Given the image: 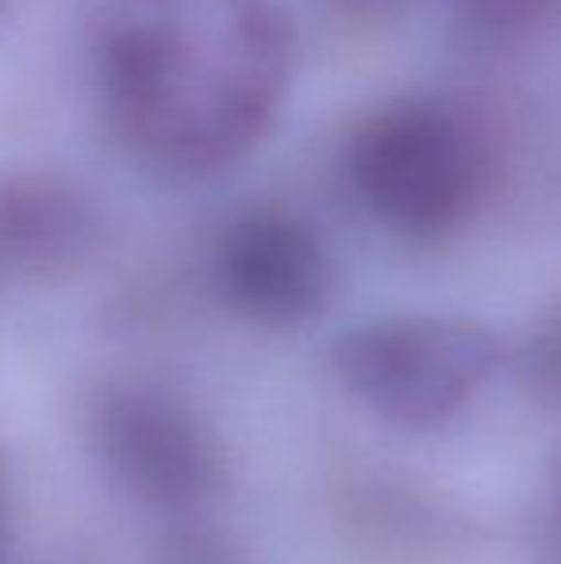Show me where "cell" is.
I'll return each instance as SVG.
<instances>
[{
    "mask_svg": "<svg viewBox=\"0 0 561 564\" xmlns=\"http://www.w3.org/2000/svg\"><path fill=\"white\" fill-rule=\"evenodd\" d=\"M89 446L131 499L188 511L219 484V446L204 419L162 388L112 384L89 403Z\"/></svg>",
    "mask_w": 561,
    "mask_h": 564,
    "instance_id": "4",
    "label": "cell"
},
{
    "mask_svg": "<svg viewBox=\"0 0 561 564\" xmlns=\"http://www.w3.org/2000/svg\"><path fill=\"white\" fill-rule=\"evenodd\" d=\"M93 242L97 212L82 188L51 173H0V273L62 276Z\"/></svg>",
    "mask_w": 561,
    "mask_h": 564,
    "instance_id": "6",
    "label": "cell"
},
{
    "mask_svg": "<svg viewBox=\"0 0 561 564\" xmlns=\"http://www.w3.org/2000/svg\"><path fill=\"white\" fill-rule=\"evenodd\" d=\"M531 377L542 392L561 400V327L547 330V335L531 346Z\"/></svg>",
    "mask_w": 561,
    "mask_h": 564,
    "instance_id": "9",
    "label": "cell"
},
{
    "mask_svg": "<svg viewBox=\"0 0 561 564\" xmlns=\"http://www.w3.org/2000/svg\"><path fill=\"white\" fill-rule=\"evenodd\" d=\"M292 77L278 0H112L100 93L116 134L170 173H212L262 142Z\"/></svg>",
    "mask_w": 561,
    "mask_h": 564,
    "instance_id": "1",
    "label": "cell"
},
{
    "mask_svg": "<svg viewBox=\"0 0 561 564\" xmlns=\"http://www.w3.org/2000/svg\"><path fill=\"white\" fill-rule=\"evenodd\" d=\"M350 181L385 227L408 238H434L470 212L477 150L446 108L404 100L358 127L350 142Z\"/></svg>",
    "mask_w": 561,
    "mask_h": 564,
    "instance_id": "3",
    "label": "cell"
},
{
    "mask_svg": "<svg viewBox=\"0 0 561 564\" xmlns=\"http://www.w3.org/2000/svg\"><path fill=\"white\" fill-rule=\"evenodd\" d=\"M216 281L239 315L262 327H300L331 296L323 238L281 208H250L216 242Z\"/></svg>",
    "mask_w": 561,
    "mask_h": 564,
    "instance_id": "5",
    "label": "cell"
},
{
    "mask_svg": "<svg viewBox=\"0 0 561 564\" xmlns=\"http://www.w3.org/2000/svg\"><path fill=\"white\" fill-rule=\"evenodd\" d=\"M488 327L450 315H397L346 330L331 349L335 377L354 400L400 431H439L500 369Z\"/></svg>",
    "mask_w": 561,
    "mask_h": 564,
    "instance_id": "2",
    "label": "cell"
},
{
    "mask_svg": "<svg viewBox=\"0 0 561 564\" xmlns=\"http://www.w3.org/2000/svg\"><path fill=\"white\" fill-rule=\"evenodd\" d=\"M0 534H4V488H0Z\"/></svg>",
    "mask_w": 561,
    "mask_h": 564,
    "instance_id": "10",
    "label": "cell"
},
{
    "mask_svg": "<svg viewBox=\"0 0 561 564\" xmlns=\"http://www.w3.org/2000/svg\"><path fill=\"white\" fill-rule=\"evenodd\" d=\"M558 488H561V480H558Z\"/></svg>",
    "mask_w": 561,
    "mask_h": 564,
    "instance_id": "12",
    "label": "cell"
},
{
    "mask_svg": "<svg viewBox=\"0 0 561 564\" xmlns=\"http://www.w3.org/2000/svg\"><path fill=\"white\" fill-rule=\"evenodd\" d=\"M158 564H231V553L219 545V538L204 534V530H188V534L165 542Z\"/></svg>",
    "mask_w": 561,
    "mask_h": 564,
    "instance_id": "8",
    "label": "cell"
},
{
    "mask_svg": "<svg viewBox=\"0 0 561 564\" xmlns=\"http://www.w3.org/2000/svg\"><path fill=\"white\" fill-rule=\"evenodd\" d=\"M550 0H462L465 15L485 31H519L539 20V12Z\"/></svg>",
    "mask_w": 561,
    "mask_h": 564,
    "instance_id": "7",
    "label": "cell"
},
{
    "mask_svg": "<svg viewBox=\"0 0 561 564\" xmlns=\"http://www.w3.org/2000/svg\"><path fill=\"white\" fill-rule=\"evenodd\" d=\"M369 4H381V0H369Z\"/></svg>",
    "mask_w": 561,
    "mask_h": 564,
    "instance_id": "11",
    "label": "cell"
}]
</instances>
